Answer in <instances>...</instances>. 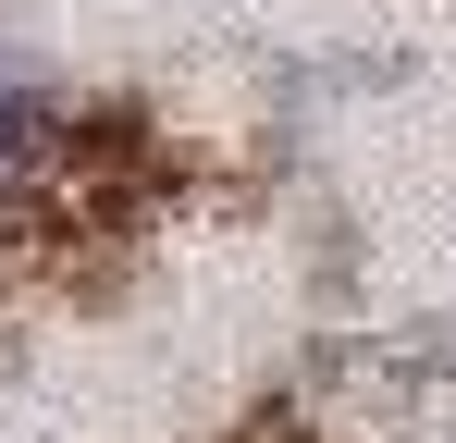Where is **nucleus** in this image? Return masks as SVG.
Segmentation results:
<instances>
[{"label": "nucleus", "instance_id": "nucleus-1", "mask_svg": "<svg viewBox=\"0 0 456 443\" xmlns=\"http://www.w3.org/2000/svg\"><path fill=\"white\" fill-rule=\"evenodd\" d=\"M62 148H75V124H62V99L37 86V74L0 50V210H37L50 185H62Z\"/></svg>", "mask_w": 456, "mask_h": 443}]
</instances>
